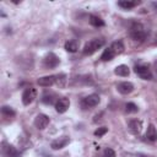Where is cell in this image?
Masks as SVG:
<instances>
[{
	"instance_id": "cell-1",
	"label": "cell",
	"mask_w": 157,
	"mask_h": 157,
	"mask_svg": "<svg viewBox=\"0 0 157 157\" xmlns=\"http://www.w3.org/2000/svg\"><path fill=\"white\" fill-rule=\"evenodd\" d=\"M129 33H130V37L136 42H144L146 36H147V33L145 31V27L139 22H134L131 25Z\"/></svg>"
},
{
	"instance_id": "cell-2",
	"label": "cell",
	"mask_w": 157,
	"mask_h": 157,
	"mask_svg": "<svg viewBox=\"0 0 157 157\" xmlns=\"http://www.w3.org/2000/svg\"><path fill=\"white\" fill-rule=\"evenodd\" d=\"M104 45V39L102 38H93L90 42H87L83 47V54L85 55H91L94 52H97L99 48Z\"/></svg>"
},
{
	"instance_id": "cell-3",
	"label": "cell",
	"mask_w": 157,
	"mask_h": 157,
	"mask_svg": "<svg viewBox=\"0 0 157 157\" xmlns=\"http://www.w3.org/2000/svg\"><path fill=\"white\" fill-rule=\"evenodd\" d=\"M1 153L4 157H20L21 156V152L15 146H12L5 141L1 145Z\"/></svg>"
},
{
	"instance_id": "cell-4",
	"label": "cell",
	"mask_w": 157,
	"mask_h": 157,
	"mask_svg": "<svg viewBox=\"0 0 157 157\" xmlns=\"http://www.w3.org/2000/svg\"><path fill=\"white\" fill-rule=\"evenodd\" d=\"M36 97H37V90L34 87H27L22 93V103L25 105H28L34 101Z\"/></svg>"
},
{
	"instance_id": "cell-5",
	"label": "cell",
	"mask_w": 157,
	"mask_h": 157,
	"mask_svg": "<svg viewBox=\"0 0 157 157\" xmlns=\"http://www.w3.org/2000/svg\"><path fill=\"white\" fill-rule=\"evenodd\" d=\"M99 101H101L99 96L96 94V93H93V94H90V96L85 97V98L82 99V102H81V105H82V108H85V109L92 108V107H96V105L99 103Z\"/></svg>"
},
{
	"instance_id": "cell-6",
	"label": "cell",
	"mask_w": 157,
	"mask_h": 157,
	"mask_svg": "<svg viewBox=\"0 0 157 157\" xmlns=\"http://www.w3.org/2000/svg\"><path fill=\"white\" fill-rule=\"evenodd\" d=\"M59 58L54 54V53H49L45 55V58L43 59V65L44 67L47 69H53V67H56L59 65Z\"/></svg>"
},
{
	"instance_id": "cell-7",
	"label": "cell",
	"mask_w": 157,
	"mask_h": 157,
	"mask_svg": "<svg viewBox=\"0 0 157 157\" xmlns=\"http://www.w3.org/2000/svg\"><path fill=\"white\" fill-rule=\"evenodd\" d=\"M135 72L142 78V80H151L152 78V74L148 69L147 65H137L135 67Z\"/></svg>"
},
{
	"instance_id": "cell-8",
	"label": "cell",
	"mask_w": 157,
	"mask_h": 157,
	"mask_svg": "<svg viewBox=\"0 0 157 157\" xmlns=\"http://www.w3.org/2000/svg\"><path fill=\"white\" fill-rule=\"evenodd\" d=\"M49 124V117L45 115V114H38L34 119V126L39 130H43L48 126Z\"/></svg>"
},
{
	"instance_id": "cell-9",
	"label": "cell",
	"mask_w": 157,
	"mask_h": 157,
	"mask_svg": "<svg viewBox=\"0 0 157 157\" xmlns=\"http://www.w3.org/2000/svg\"><path fill=\"white\" fill-rule=\"evenodd\" d=\"M70 107V101L69 98L66 97H63V98H59L58 102L55 103V109L58 113H65Z\"/></svg>"
},
{
	"instance_id": "cell-10",
	"label": "cell",
	"mask_w": 157,
	"mask_h": 157,
	"mask_svg": "<svg viewBox=\"0 0 157 157\" xmlns=\"http://www.w3.org/2000/svg\"><path fill=\"white\" fill-rule=\"evenodd\" d=\"M117 90L119 93L121 94H129L134 91V85L131 82H128V81H124V82H120L118 86H117Z\"/></svg>"
},
{
	"instance_id": "cell-11",
	"label": "cell",
	"mask_w": 157,
	"mask_h": 157,
	"mask_svg": "<svg viewBox=\"0 0 157 157\" xmlns=\"http://www.w3.org/2000/svg\"><path fill=\"white\" fill-rule=\"evenodd\" d=\"M69 142H70V139H69L67 136H61V137L54 140V141L50 144V147H52L53 150H60V148L65 147Z\"/></svg>"
},
{
	"instance_id": "cell-12",
	"label": "cell",
	"mask_w": 157,
	"mask_h": 157,
	"mask_svg": "<svg viewBox=\"0 0 157 157\" xmlns=\"http://www.w3.org/2000/svg\"><path fill=\"white\" fill-rule=\"evenodd\" d=\"M129 130L132 132V134H140L141 129H142V123L137 119H134V120H130L129 121Z\"/></svg>"
},
{
	"instance_id": "cell-13",
	"label": "cell",
	"mask_w": 157,
	"mask_h": 157,
	"mask_svg": "<svg viewBox=\"0 0 157 157\" xmlns=\"http://www.w3.org/2000/svg\"><path fill=\"white\" fill-rule=\"evenodd\" d=\"M37 82L42 87H49V86H52L55 82V76H53V75H50V76H43V77L38 78Z\"/></svg>"
},
{
	"instance_id": "cell-14",
	"label": "cell",
	"mask_w": 157,
	"mask_h": 157,
	"mask_svg": "<svg viewBox=\"0 0 157 157\" xmlns=\"http://www.w3.org/2000/svg\"><path fill=\"white\" fill-rule=\"evenodd\" d=\"M146 137H147V140L151 141V142H153V141L157 140V130H156L155 125L150 124V125L147 126V130H146Z\"/></svg>"
},
{
	"instance_id": "cell-15",
	"label": "cell",
	"mask_w": 157,
	"mask_h": 157,
	"mask_svg": "<svg viewBox=\"0 0 157 157\" xmlns=\"http://www.w3.org/2000/svg\"><path fill=\"white\" fill-rule=\"evenodd\" d=\"M114 72H115V75H118V76H123V77H125V76H129L130 70H129V67H128L126 65H119V66L115 67Z\"/></svg>"
},
{
	"instance_id": "cell-16",
	"label": "cell",
	"mask_w": 157,
	"mask_h": 157,
	"mask_svg": "<svg viewBox=\"0 0 157 157\" xmlns=\"http://www.w3.org/2000/svg\"><path fill=\"white\" fill-rule=\"evenodd\" d=\"M90 23L93 27H102V26H104V21L99 16H96V15H91L90 16Z\"/></svg>"
},
{
	"instance_id": "cell-17",
	"label": "cell",
	"mask_w": 157,
	"mask_h": 157,
	"mask_svg": "<svg viewBox=\"0 0 157 157\" xmlns=\"http://www.w3.org/2000/svg\"><path fill=\"white\" fill-rule=\"evenodd\" d=\"M110 48L113 49V52H114L115 55H117V54H121V53L124 52V44H123V42H120V40L113 42L112 45H110Z\"/></svg>"
},
{
	"instance_id": "cell-18",
	"label": "cell",
	"mask_w": 157,
	"mask_h": 157,
	"mask_svg": "<svg viewBox=\"0 0 157 157\" xmlns=\"http://www.w3.org/2000/svg\"><path fill=\"white\" fill-rule=\"evenodd\" d=\"M65 49L69 52V53H75L77 52L78 49V43L76 40H67L65 43Z\"/></svg>"
},
{
	"instance_id": "cell-19",
	"label": "cell",
	"mask_w": 157,
	"mask_h": 157,
	"mask_svg": "<svg viewBox=\"0 0 157 157\" xmlns=\"http://www.w3.org/2000/svg\"><path fill=\"white\" fill-rule=\"evenodd\" d=\"M114 56H115V54H114L113 49H112V48L109 47V48L104 49V52H103V54H102L101 59H102L103 61H109V60H112V59H113Z\"/></svg>"
},
{
	"instance_id": "cell-20",
	"label": "cell",
	"mask_w": 157,
	"mask_h": 157,
	"mask_svg": "<svg viewBox=\"0 0 157 157\" xmlns=\"http://www.w3.org/2000/svg\"><path fill=\"white\" fill-rule=\"evenodd\" d=\"M137 4H139V1H119L118 2V5L125 10H130V9L135 7Z\"/></svg>"
},
{
	"instance_id": "cell-21",
	"label": "cell",
	"mask_w": 157,
	"mask_h": 157,
	"mask_svg": "<svg viewBox=\"0 0 157 157\" xmlns=\"http://www.w3.org/2000/svg\"><path fill=\"white\" fill-rule=\"evenodd\" d=\"M1 113H2L4 117H7V118H10V119L15 117V110H13L11 107H7V105H4V107L1 108Z\"/></svg>"
},
{
	"instance_id": "cell-22",
	"label": "cell",
	"mask_w": 157,
	"mask_h": 157,
	"mask_svg": "<svg viewBox=\"0 0 157 157\" xmlns=\"http://www.w3.org/2000/svg\"><path fill=\"white\" fill-rule=\"evenodd\" d=\"M55 82L59 87H64L65 83H66V76L64 74H60V75H56L55 76Z\"/></svg>"
},
{
	"instance_id": "cell-23",
	"label": "cell",
	"mask_w": 157,
	"mask_h": 157,
	"mask_svg": "<svg viewBox=\"0 0 157 157\" xmlns=\"http://www.w3.org/2000/svg\"><path fill=\"white\" fill-rule=\"evenodd\" d=\"M125 110H126V113H136L139 110V108H137V105L135 103H131L130 102V103H126Z\"/></svg>"
},
{
	"instance_id": "cell-24",
	"label": "cell",
	"mask_w": 157,
	"mask_h": 157,
	"mask_svg": "<svg viewBox=\"0 0 157 157\" xmlns=\"http://www.w3.org/2000/svg\"><path fill=\"white\" fill-rule=\"evenodd\" d=\"M53 101H54V94H53V93H50V94L47 93V94H44L43 98H42V102L45 103V104H52Z\"/></svg>"
},
{
	"instance_id": "cell-25",
	"label": "cell",
	"mask_w": 157,
	"mask_h": 157,
	"mask_svg": "<svg viewBox=\"0 0 157 157\" xmlns=\"http://www.w3.org/2000/svg\"><path fill=\"white\" fill-rule=\"evenodd\" d=\"M107 131H108V128H105V126L98 128V129L94 131V136H98V137H101V136H103L104 134H107Z\"/></svg>"
},
{
	"instance_id": "cell-26",
	"label": "cell",
	"mask_w": 157,
	"mask_h": 157,
	"mask_svg": "<svg viewBox=\"0 0 157 157\" xmlns=\"http://www.w3.org/2000/svg\"><path fill=\"white\" fill-rule=\"evenodd\" d=\"M103 157H117V156H115V152L112 148H105L104 152H103Z\"/></svg>"
},
{
	"instance_id": "cell-27",
	"label": "cell",
	"mask_w": 157,
	"mask_h": 157,
	"mask_svg": "<svg viewBox=\"0 0 157 157\" xmlns=\"http://www.w3.org/2000/svg\"><path fill=\"white\" fill-rule=\"evenodd\" d=\"M153 43H155V45H157V33L155 34V40H153Z\"/></svg>"
},
{
	"instance_id": "cell-28",
	"label": "cell",
	"mask_w": 157,
	"mask_h": 157,
	"mask_svg": "<svg viewBox=\"0 0 157 157\" xmlns=\"http://www.w3.org/2000/svg\"><path fill=\"white\" fill-rule=\"evenodd\" d=\"M152 5H153V7H155V9H156V10H157V2H153V4H152Z\"/></svg>"
},
{
	"instance_id": "cell-29",
	"label": "cell",
	"mask_w": 157,
	"mask_h": 157,
	"mask_svg": "<svg viewBox=\"0 0 157 157\" xmlns=\"http://www.w3.org/2000/svg\"><path fill=\"white\" fill-rule=\"evenodd\" d=\"M155 69H156V72H157V61L155 63Z\"/></svg>"
},
{
	"instance_id": "cell-30",
	"label": "cell",
	"mask_w": 157,
	"mask_h": 157,
	"mask_svg": "<svg viewBox=\"0 0 157 157\" xmlns=\"http://www.w3.org/2000/svg\"><path fill=\"white\" fill-rule=\"evenodd\" d=\"M139 157H147V156H145V155H140Z\"/></svg>"
}]
</instances>
